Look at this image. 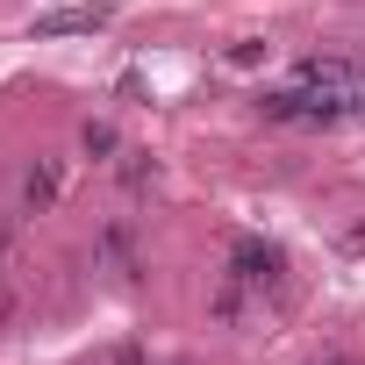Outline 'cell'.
Returning <instances> with one entry per match:
<instances>
[{"label":"cell","mask_w":365,"mask_h":365,"mask_svg":"<svg viewBox=\"0 0 365 365\" xmlns=\"http://www.w3.org/2000/svg\"><path fill=\"white\" fill-rule=\"evenodd\" d=\"M93 29H108V8H51V15H36V22H29V36H36V43L93 36Z\"/></svg>","instance_id":"obj_3"},{"label":"cell","mask_w":365,"mask_h":365,"mask_svg":"<svg viewBox=\"0 0 365 365\" xmlns=\"http://www.w3.org/2000/svg\"><path fill=\"white\" fill-rule=\"evenodd\" d=\"M251 301H258V294H251L244 279H230V272H222V279H215V301H208V315H215V322H244V315H251Z\"/></svg>","instance_id":"obj_5"},{"label":"cell","mask_w":365,"mask_h":365,"mask_svg":"<svg viewBox=\"0 0 365 365\" xmlns=\"http://www.w3.org/2000/svg\"><path fill=\"white\" fill-rule=\"evenodd\" d=\"M93 258H101L122 287H136V279H143V265H136V230H129V222H108V230L93 237Z\"/></svg>","instance_id":"obj_2"},{"label":"cell","mask_w":365,"mask_h":365,"mask_svg":"<svg viewBox=\"0 0 365 365\" xmlns=\"http://www.w3.org/2000/svg\"><path fill=\"white\" fill-rule=\"evenodd\" d=\"M108 365H150V358H143V344H115V358H108Z\"/></svg>","instance_id":"obj_9"},{"label":"cell","mask_w":365,"mask_h":365,"mask_svg":"<svg viewBox=\"0 0 365 365\" xmlns=\"http://www.w3.org/2000/svg\"><path fill=\"white\" fill-rule=\"evenodd\" d=\"M8 244H15V222H8V215H0V258H8Z\"/></svg>","instance_id":"obj_10"},{"label":"cell","mask_w":365,"mask_h":365,"mask_svg":"<svg viewBox=\"0 0 365 365\" xmlns=\"http://www.w3.org/2000/svg\"><path fill=\"white\" fill-rule=\"evenodd\" d=\"M115 165H122V187H129V194H150V187H158V158H150V150H122Z\"/></svg>","instance_id":"obj_7"},{"label":"cell","mask_w":365,"mask_h":365,"mask_svg":"<svg viewBox=\"0 0 365 365\" xmlns=\"http://www.w3.org/2000/svg\"><path fill=\"white\" fill-rule=\"evenodd\" d=\"M222 272H230V279H244V287L265 301V294H279V287H287V251H279V244H265V237H237Z\"/></svg>","instance_id":"obj_1"},{"label":"cell","mask_w":365,"mask_h":365,"mask_svg":"<svg viewBox=\"0 0 365 365\" xmlns=\"http://www.w3.org/2000/svg\"><path fill=\"white\" fill-rule=\"evenodd\" d=\"M265 51H272V43H258V36H251V43H237V51H230V65H237V72H251V65H265Z\"/></svg>","instance_id":"obj_8"},{"label":"cell","mask_w":365,"mask_h":365,"mask_svg":"<svg viewBox=\"0 0 365 365\" xmlns=\"http://www.w3.org/2000/svg\"><path fill=\"white\" fill-rule=\"evenodd\" d=\"M58 194H65V165H58V158H36V165L22 172V215H51Z\"/></svg>","instance_id":"obj_4"},{"label":"cell","mask_w":365,"mask_h":365,"mask_svg":"<svg viewBox=\"0 0 365 365\" xmlns=\"http://www.w3.org/2000/svg\"><path fill=\"white\" fill-rule=\"evenodd\" d=\"M79 158H93V165H115V158H122V136H115V122H86V129H79Z\"/></svg>","instance_id":"obj_6"},{"label":"cell","mask_w":365,"mask_h":365,"mask_svg":"<svg viewBox=\"0 0 365 365\" xmlns=\"http://www.w3.org/2000/svg\"><path fill=\"white\" fill-rule=\"evenodd\" d=\"M322 365H358V358H351V351H329V358H322Z\"/></svg>","instance_id":"obj_11"}]
</instances>
